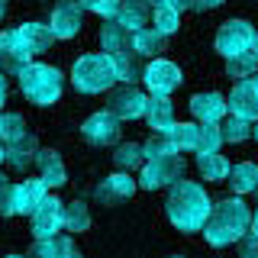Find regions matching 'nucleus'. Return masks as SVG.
<instances>
[{"label":"nucleus","instance_id":"f257e3e1","mask_svg":"<svg viewBox=\"0 0 258 258\" xmlns=\"http://www.w3.org/2000/svg\"><path fill=\"white\" fill-rule=\"evenodd\" d=\"M248 226H252L248 207L242 204L239 197H226V200L210 207L207 223L200 226V232H204V239L213 248H226V245H232V242H239L242 236H245Z\"/></svg>","mask_w":258,"mask_h":258},{"label":"nucleus","instance_id":"f03ea898","mask_svg":"<svg viewBox=\"0 0 258 258\" xmlns=\"http://www.w3.org/2000/svg\"><path fill=\"white\" fill-rule=\"evenodd\" d=\"M210 207L213 204H210L207 190L197 181H184V177H177L171 184V194H168V204H165L168 220L181 232H200V226L207 223Z\"/></svg>","mask_w":258,"mask_h":258},{"label":"nucleus","instance_id":"7ed1b4c3","mask_svg":"<svg viewBox=\"0 0 258 258\" xmlns=\"http://www.w3.org/2000/svg\"><path fill=\"white\" fill-rule=\"evenodd\" d=\"M20 91L29 103L36 107H48L61 97V87H64V75L55 64H42V61H29L20 68Z\"/></svg>","mask_w":258,"mask_h":258},{"label":"nucleus","instance_id":"20e7f679","mask_svg":"<svg viewBox=\"0 0 258 258\" xmlns=\"http://www.w3.org/2000/svg\"><path fill=\"white\" fill-rule=\"evenodd\" d=\"M71 84L81 94H103L116 84V68H113V55L107 52H91L81 55L71 64Z\"/></svg>","mask_w":258,"mask_h":258},{"label":"nucleus","instance_id":"39448f33","mask_svg":"<svg viewBox=\"0 0 258 258\" xmlns=\"http://www.w3.org/2000/svg\"><path fill=\"white\" fill-rule=\"evenodd\" d=\"M177 177H184V158L181 152H168V155H158V158H145L136 184L142 190H158V187H171Z\"/></svg>","mask_w":258,"mask_h":258},{"label":"nucleus","instance_id":"423d86ee","mask_svg":"<svg viewBox=\"0 0 258 258\" xmlns=\"http://www.w3.org/2000/svg\"><path fill=\"white\" fill-rule=\"evenodd\" d=\"M142 81H145V87H149V94H155V97H171L177 87H181V68H177L174 61L158 58V55H155V58L145 64Z\"/></svg>","mask_w":258,"mask_h":258},{"label":"nucleus","instance_id":"0eeeda50","mask_svg":"<svg viewBox=\"0 0 258 258\" xmlns=\"http://www.w3.org/2000/svg\"><path fill=\"white\" fill-rule=\"evenodd\" d=\"M252 23L248 20H226L220 29H216V52L223 55V58H229V55H239V52H248L252 48Z\"/></svg>","mask_w":258,"mask_h":258},{"label":"nucleus","instance_id":"6e6552de","mask_svg":"<svg viewBox=\"0 0 258 258\" xmlns=\"http://www.w3.org/2000/svg\"><path fill=\"white\" fill-rule=\"evenodd\" d=\"M81 20H84V7L78 0H58L48 16V29L55 39H75L81 32Z\"/></svg>","mask_w":258,"mask_h":258},{"label":"nucleus","instance_id":"1a4fd4ad","mask_svg":"<svg viewBox=\"0 0 258 258\" xmlns=\"http://www.w3.org/2000/svg\"><path fill=\"white\" fill-rule=\"evenodd\" d=\"M81 136H84V142L97 145V149H103V145H116L119 142V119L113 116L110 110H100V113H94V116L84 119Z\"/></svg>","mask_w":258,"mask_h":258},{"label":"nucleus","instance_id":"9d476101","mask_svg":"<svg viewBox=\"0 0 258 258\" xmlns=\"http://www.w3.org/2000/svg\"><path fill=\"white\" fill-rule=\"evenodd\" d=\"M145 103H149V97L142 91H136V84H123V87H116V91H110L107 110L116 119H139L145 113Z\"/></svg>","mask_w":258,"mask_h":258},{"label":"nucleus","instance_id":"9b49d317","mask_svg":"<svg viewBox=\"0 0 258 258\" xmlns=\"http://www.w3.org/2000/svg\"><path fill=\"white\" fill-rule=\"evenodd\" d=\"M61 200L58 197H45L39 200V207L32 210V236L36 239H45V236H55L58 229H64V223H61Z\"/></svg>","mask_w":258,"mask_h":258},{"label":"nucleus","instance_id":"f8f14e48","mask_svg":"<svg viewBox=\"0 0 258 258\" xmlns=\"http://www.w3.org/2000/svg\"><path fill=\"white\" fill-rule=\"evenodd\" d=\"M226 113H236L242 119H258V81L255 78H239V84L226 97Z\"/></svg>","mask_w":258,"mask_h":258},{"label":"nucleus","instance_id":"ddd939ff","mask_svg":"<svg viewBox=\"0 0 258 258\" xmlns=\"http://www.w3.org/2000/svg\"><path fill=\"white\" fill-rule=\"evenodd\" d=\"M136 187L139 184L129 177V171H116V174H110V177H103V184H97V200H100L103 207H116V204H123V200H129L136 194Z\"/></svg>","mask_w":258,"mask_h":258},{"label":"nucleus","instance_id":"4468645a","mask_svg":"<svg viewBox=\"0 0 258 258\" xmlns=\"http://www.w3.org/2000/svg\"><path fill=\"white\" fill-rule=\"evenodd\" d=\"M32 52L16 39V32H0V71L4 75H20L23 64H29Z\"/></svg>","mask_w":258,"mask_h":258},{"label":"nucleus","instance_id":"2eb2a0df","mask_svg":"<svg viewBox=\"0 0 258 258\" xmlns=\"http://www.w3.org/2000/svg\"><path fill=\"white\" fill-rule=\"evenodd\" d=\"M36 168H39V177H42L45 187H64V184H68L64 161L55 149H39L36 152Z\"/></svg>","mask_w":258,"mask_h":258},{"label":"nucleus","instance_id":"dca6fc26","mask_svg":"<svg viewBox=\"0 0 258 258\" xmlns=\"http://www.w3.org/2000/svg\"><path fill=\"white\" fill-rule=\"evenodd\" d=\"M10 187H13V216L16 213H32V210L39 207V200L48 194L42 177H32V181H23V184H10Z\"/></svg>","mask_w":258,"mask_h":258},{"label":"nucleus","instance_id":"f3484780","mask_svg":"<svg viewBox=\"0 0 258 258\" xmlns=\"http://www.w3.org/2000/svg\"><path fill=\"white\" fill-rule=\"evenodd\" d=\"M190 113L197 123H220L226 116V97L216 94V91H207V94H197L190 100Z\"/></svg>","mask_w":258,"mask_h":258},{"label":"nucleus","instance_id":"a211bd4d","mask_svg":"<svg viewBox=\"0 0 258 258\" xmlns=\"http://www.w3.org/2000/svg\"><path fill=\"white\" fill-rule=\"evenodd\" d=\"M145 123H149L152 133H165V129H171L174 123V103L171 97H155L149 94V103H145Z\"/></svg>","mask_w":258,"mask_h":258},{"label":"nucleus","instance_id":"6ab92c4d","mask_svg":"<svg viewBox=\"0 0 258 258\" xmlns=\"http://www.w3.org/2000/svg\"><path fill=\"white\" fill-rule=\"evenodd\" d=\"M133 45V32H129L116 16H103V26H100V48L107 55H116L123 48Z\"/></svg>","mask_w":258,"mask_h":258},{"label":"nucleus","instance_id":"aec40b11","mask_svg":"<svg viewBox=\"0 0 258 258\" xmlns=\"http://www.w3.org/2000/svg\"><path fill=\"white\" fill-rule=\"evenodd\" d=\"M36 152H39V142L32 133H23V136L7 142V161H10V168H16V171H26L32 161H36Z\"/></svg>","mask_w":258,"mask_h":258},{"label":"nucleus","instance_id":"412c9836","mask_svg":"<svg viewBox=\"0 0 258 258\" xmlns=\"http://www.w3.org/2000/svg\"><path fill=\"white\" fill-rule=\"evenodd\" d=\"M113 68H116V81H119V84H139L142 71H145V61H142V55L129 45V48H123V52L113 55Z\"/></svg>","mask_w":258,"mask_h":258},{"label":"nucleus","instance_id":"4be33fe9","mask_svg":"<svg viewBox=\"0 0 258 258\" xmlns=\"http://www.w3.org/2000/svg\"><path fill=\"white\" fill-rule=\"evenodd\" d=\"M113 16H116L129 32H136V29L149 26L152 7H149V0H119V7H116V13H113Z\"/></svg>","mask_w":258,"mask_h":258},{"label":"nucleus","instance_id":"5701e85b","mask_svg":"<svg viewBox=\"0 0 258 258\" xmlns=\"http://www.w3.org/2000/svg\"><path fill=\"white\" fill-rule=\"evenodd\" d=\"M13 32H16V39H20L32 55L48 52V45H52V39H55L52 29H48L45 23H23V26H16Z\"/></svg>","mask_w":258,"mask_h":258},{"label":"nucleus","instance_id":"b1692460","mask_svg":"<svg viewBox=\"0 0 258 258\" xmlns=\"http://www.w3.org/2000/svg\"><path fill=\"white\" fill-rule=\"evenodd\" d=\"M78 248L71 236H61V232H55V236H45V239H36V245H32V255L39 258H71Z\"/></svg>","mask_w":258,"mask_h":258},{"label":"nucleus","instance_id":"393cba45","mask_svg":"<svg viewBox=\"0 0 258 258\" xmlns=\"http://www.w3.org/2000/svg\"><path fill=\"white\" fill-rule=\"evenodd\" d=\"M165 42H168V36L158 32L155 26H142V29L133 32V48L142 58H155L158 52H165Z\"/></svg>","mask_w":258,"mask_h":258},{"label":"nucleus","instance_id":"a878e982","mask_svg":"<svg viewBox=\"0 0 258 258\" xmlns=\"http://www.w3.org/2000/svg\"><path fill=\"white\" fill-rule=\"evenodd\" d=\"M226 184H232V190L239 194H252L258 184V165L255 161H239V165H229V174H226Z\"/></svg>","mask_w":258,"mask_h":258},{"label":"nucleus","instance_id":"bb28decb","mask_svg":"<svg viewBox=\"0 0 258 258\" xmlns=\"http://www.w3.org/2000/svg\"><path fill=\"white\" fill-rule=\"evenodd\" d=\"M197 171L207 177V181H226L229 174V158L220 155V152H197Z\"/></svg>","mask_w":258,"mask_h":258},{"label":"nucleus","instance_id":"cd10ccee","mask_svg":"<svg viewBox=\"0 0 258 258\" xmlns=\"http://www.w3.org/2000/svg\"><path fill=\"white\" fill-rule=\"evenodd\" d=\"M197 129L200 123H171L168 136H171L174 152H197Z\"/></svg>","mask_w":258,"mask_h":258},{"label":"nucleus","instance_id":"c85d7f7f","mask_svg":"<svg viewBox=\"0 0 258 258\" xmlns=\"http://www.w3.org/2000/svg\"><path fill=\"white\" fill-rule=\"evenodd\" d=\"M61 223H64L68 232H84L87 226H91V210H87V204H81V200L64 204L61 207Z\"/></svg>","mask_w":258,"mask_h":258},{"label":"nucleus","instance_id":"c756f323","mask_svg":"<svg viewBox=\"0 0 258 258\" xmlns=\"http://www.w3.org/2000/svg\"><path fill=\"white\" fill-rule=\"evenodd\" d=\"M220 133H223V142H245L252 136V119H242L236 113H229L226 119H220Z\"/></svg>","mask_w":258,"mask_h":258},{"label":"nucleus","instance_id":"7c9ffc66","mask_svg":"<svg viewBox=\"0 0 258 258\" xmlns=\"http://www.w3.org/2000/svg\"><path fill=\"white\" fill-rule=\"evenodd\" d=\"M258 71V58L252 55V48H248V52H239V55H229V58H226V75L229 78H252Z\"/></svg>","mask_w":258,"mask_h":258},{"label":"nucleus","instance_id":"2f4dec72","mask_svg":"<svg viewBox=\"0 0 258 258\" xmlns=\"http://www.w3.org/2000/svg\"><path fill=\"white\" fill-rule=\"evenodd\" d=\"M152 23H155V29L158 32H165V36H171V32L181 26V13L174 10V7H168V4H155V10H152V16H149Z\"/></svg>","mask_w":258,"mask_h":258},{"label":"nucleus","instance_id":"473e14b6","mask_svg":"<svg viewBox=\"0 0 258 258\" xmlns=\"http://www.w3.org/2000/svg\"><path fill=\"white\" fill-rule=\"evenodd\" d=\"M142 161H145V155H142V145H136V142L116 145V152H113V165H116L119 171H133V168H139Z\"/></svg>","mask_w":258,"mask_h":258},{"label":"nucleus","instance_id":"72a5a7b5","mask_svg":"<svg viewBox=\"0 0 258 258\" xmlns=\"http://www.w3.org/2000/svg\"><path fill=\"white\" fill-rule=\"evenodd\" d=\"M220 145H223L220 123H200V129H197V152H220Z\"/></svg>","mask_w":258,"mask_h":258},{"label":"nucleus","instance_id":"f704fd0d","mask_svg":"<svg viewBox=\"0 0 258 258\" xmlns=\"http://www.w3.org/2000/svg\"><path fill=\"white\" fill-rule=\"evenodd\" d=\"M23 133H26V123H23L20 113H4L0 110V139L10 142V139H16V136H23Z\"/></svg>","mask_w":258,"mask_h":258},{"label":"nucleus","instance_id":"c9c22d12","mask_svg":"<svg viewBox=\"0 0 258 258\" xmlns=\"http://www.w3.org/2000/svg\"><path fill=\"white\" fill-rule=\"evenodd\" d=\"M168 152H174L168 129H165V133H152V139L142 145V155H145V158H158V155H168Z\"/></svg>","mask_w":258,"mask_h":258},{"label":"nucleus","instance_id":"e433bc0d","mask_svg":"<svg viewBox=\"0 0 258 258\" xmlns=\"http://www.w3.org/2000/svg\"><path fill=\"white\" fill-rule=\"evenodd\" d=\"M81 7H84L87 13H97L103 20V16H113L116 13V7H119V0H78Z\"/></svg>","mask_w":258,"mask_h":258},{"label":"nucleus","instance_id":"4c0bfd02","mask_svg":"<svg viewBox=\"0 0 258 258\" xmlns=\"http://www.w3.org/2000/svg\"><path fill=\"white\" fill-rule=\"evenodd\" d=\"M239 255L242 258H258V236L255 232H245L239 239Z\"/></svg>","mask_w":258,"mask_h":258},{"label":"nucleus","instance_id":"58836bf2","mask_svg":"<svg viewBox=\"0 0 258 258\" xmlns=\"http://www.w3.org/2000/svg\"><path fill=\"white\" fill-rule=\"evenodd\" d=\"M187 4H190V10H216L226 0H187Z\"/></svg>","mask_w":258,"mask_h":258},{"label":"nucleus","instance_id":"ea45409f","mask_svg":"<svg viewBox=\"0 0 258 258\" xmlns=\"http://www.w3.org/2000/svg\"><path fill=\"white\" fill-rule=\"evenodd\" d=\"M155 4H158V0H155ZM161 4H168V7H174V10H177V13H184V10H190V4H187V0H161Z\"/></svg>","mask_w":258,"mask_h":258},{"label":"nucleus","instance_id":"a19ab883","mask_svg":"<svg viewBox=\"0 0 258 258\" xmlns=\"http://www.w3.org/2000/svg\"><path fill=\"white\" fill-rule=\"evenodd\" d=\"M4 103H7V78L0 71V110H4Z\"/></svg>","mask_w":258,"mask_h":258},{"label":"nucleus","instance_id":"79ce46f5","mask_svg":"<svg viewBox=\"0 0 258 258\" xmlns=\"http://www.w3.org/2000/svg\"><path fill=\"white\" fill-rule=\"evenodd\" d=\"M252 55H255V58H258V32H255V36H252Z\"/></svg>","mask_w":258,"mask_h":258},{"label":"nucleus","instance_id":"37998d69","mask_svg":"<svg viewBox=\"0 0 258 258\" xmlns=\"http://www.w3.org/2000/svg\"><path fill=\"white\" fill-rule=\"evenodd\" d=\"M248 229H252V232H255V236H258V213L252 216V226H248Z\"/></svg>","mask_w":258,"mask_h":258},{"label":"nucleus","instance_id":"c03bdc74","mask_svg":"<svg viewBox=\"0 0 258 258\" xmlns=\"http://www.w3.org/2000/svg\"><path fill=\"white\" fill-rule=\"evenodd\" d=\"M252 139L258 142V119H252Z\"/></svg>","mask_w":258,"mask_h":258},{"label":"nucleus","instance_id":"a18cd8bd","mask_svg":"<svg viewBox=\"0 0 258 258\" xmlns=\"http://www.w3.org/2000/svg\"><path fill=\"white\" fill-rule=\"evenodd\" d=\"M4 158H7V142L0 139V161H4Z\"/></svg>","mask_w":258,"mask_h":258},{"label":"nucleus","instance_id":"49530a36","mask_svg":"<svg viewBox=\"0 0 258 258\" xmlns=\"http://www.w3.org/2000/svg\"><path fill=\"white\" fill-rule=\"evenodd\" d=\"M7 187V177H4V171H0V190H4Z\"/></svg>","mask_w":258,"mask_h":258},{"label":"nucleus","instance_id":"de8ad7c7","mask_svg":"<svg viewBox=\"0 0 258 258\" xmlns=\"http://www.w3.org/2000/svg\"><path fill=\"white\" fill-rule=\"evenodd\" d=\"M7 13V0H0V16H4Z\"/></svg>","mask_w":258,"mask_h":258},{"label":"nucleus","instance_id":"09e8293b","mask_svg":"<svg viewBox=\"0 0 258 258\" xmlns=\"http://www.w3.org/2000/svg\"><path fill=\"white\" fill-rule=\"evenodd\" d=\"M252 194H258V184H255V190H252Z\"/></svg>","mask_w":258,"mask_h":258},{"label":"nucleus","instance_id":"8fccbe9b","mask_svg":"<svg viewBox=\"0 0 258 258\" xmlns=\"http://www.w3.org/2000/svg\"><path fill=\"white\" fill-rule=\"evenodd\" d=\"M255 81H258V78H255Z\"/></svg>","mask_w":258,"mask_h":258}]
</instances>
